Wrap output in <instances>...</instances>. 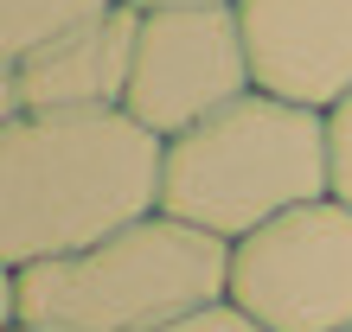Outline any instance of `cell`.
Masks as SVG:
<instances>
[{
    "label": "cell",
    "instance_id": "cell-3",
    "mask_svg": "<svg viewBox=\"0 0 352 332\" xmlns=\"http://www.w3.org/2000/svg\"><path fill=\"white\" fill-rule=\"evenodd\" d=\"M231 294V243L167 211L77 256L19 268V320L58 332H160Z\"/></svg>",
    "mask_w": 352,
    "mask_h": 332
},
{
    "label": "cell",
    "instance_id": "cell-14",
    "mask_svg": "<svg viewBox=\"0 0 352 332\" xmlns=\"http://www.w3.org/2000/svg\"><path fill=\"white\" fill-rule=\"evenodd\" d=\"M7 332H58V326H32V320H13Z\"/></svg>",
    "mask_w": 352,
    "mask_h": 332
},
{
    "label": "cell",
    "instance_id": "cell-10",
    "mask_svg": "<svg viewBox=\"0 0 352 332\" xmlns=\"http://www.w3.org/2000/svg\"><path fill=\"white\" fill-rule=\"evenodd\" d=\"M160 332H263L243 307H231V300H212V307H199V313H186V320H173V326H160Z\"/></svg>",
    "mask_w": 352,
    "mask_h": 332
},
{
    "label": "cell",
    "instance_id": "cell-12",
    "mask_svg": "<svg viewBox=\"0 0 352 332\" xmlns=\"http://www.w3.org/2000/svg\"><path fill=\"white\" fill-rule=\"evenodd\" d=\"M13 115H26V109H19V83H13V64H0V128H7Z\"/></svg>",
    "mask_w": 352,
    "mask_h": 332
},
{
    "label": "cell",
    "instance_id": "cell-1",
    "mask_svg": "<svg viewBox=\"0 0 352 332\" xmlns=\"http://www.w3.org/2000/svg\"><path fill=\"white\" fill-rule=\"evenodd\" d=\"M167 141L129 109L13 115L0 128V268H38L160 211Z\"/></svg>",
    "mask_w": 352,
    "mask_h": 332
},
{
    "label": "cell",
    "instance_id": "cell-5",
    "mask_svg": "<svg viewBox=\"0 0 352 332\" xmlns=\"http://www.w3.org/2000/svg\"><path fill=\"white\" fill-rule=\"evenodd\" d=\"M250 45H243L237 7H154L141 13L135 38V77H129V109L141 128L173 141L237 96H250Z\"/></svg>",
    "mask_w": 352,
    "mask_h": 332
},
{
    "label": "cell",
    "instance_id": "cell-13",
    "mask_svg": "<svg viewBox=\"0 0 352 332\" xmlns=\"http://www.w3.org/2000/svg\"><path fill=\"white\" fill-rule=\"evenodd\" d=\"M129 7L154 13V7H237V0H129Z\"/></svg>",
    "mask_w": 352,
    "mask_h": 332
},
{
    "label": "cell",
    "instance_id": "cell-8",
    "mask_svg": "<svg viewBox=\"0 0 352 332\" xmlns=\"http://www.w3.org/2000/svg\"><path fill=\"white\" fill-rule=\"evenodd\" d=\"M109 7H122V0H0V64H19L45 38L84 26Z\"/></svg>",
    "mask_w": 352,
    "mask_h": 332
},
{
    "label": "cell",
    "instance_id": "cell-7",
    "mask_svg": "<svg viewBox=\"0 0 352 332\" xmlns=\"http://www.w3.org/2000/svg\"><path fill=\"white\" fill-rule=\"evenodd\" d=\"M135 38H141V7H109L84 26L45 38L13 64L19 109L26 115H90V109H122L135 77Z\"/></svg>",
    "mask_w": 352,
    "mask_h": 332
},
{
    "label": "cell",
    "instance_id": "cell-9",
    "mask_svg": "<svg viewBox=\"0 0 352 332\" xmlns=\"http://www.w3.org/2000/svg\"><path fill=\"white\" fill-rule=\"evenodd\" d=\"M327 141H333V198L352 204V96L327 109Z\"/></svg>",
    "mask_w": 352,
    "mask_h": 332
},
{
    "label": "cell",
    "instance_id": "cell-4",
    "mask_svg": "<svg viewBox=\"0 0 352 332\" xmlns=\"http://www.w3.org/2000/svg\"><path fill=\"white\" fill-rule=\"evenodd\" d=\"M224 300L263 332H352V204L314 198L237 237Z\"/></svg>",
    "mask_w": 352,
    "mask_h": 332
},
{
    "label": "cell",
    "instance_id": "cell-11",
    "mask_svg": "<svg viewBox=\"0 0 352 332\" xmlns=\"http://www.w3.org/2000/svg\"><path fill=\"white\" fill-rule=\"evenodd\" d=\"M19 320V275L13 268H0V332Z\"/></svg>",
    "mask_w": 352,
    "mask_h": 332
},
{
    "label": "cell",
    "instance_id": "cell-2",
    "mask_svg": "<svg viewBox=\"0 0 352 332\" xmlns=\"http://www.w3.org/2000/svg\"><path fill=\"white\" fill-rule=\"evenodd\" d=\"M314 198H333L327 115L263 90L173 134L167 160H160V211L179 224H199L224 243L250 237L269 217Z\"/></svg>",
    "mask_w": 352,
    "mask_h": 332
},
{
    "label": "cell",
    "instance_id": "cell-6",
    "mask_svg": "<svg viewBox=\"0 0 352 332\" xmlns=\"http://www.w3.org/2000/svg\"><path fill=\"white\" fill-rule=\"evenodd\" d=\"M263 96L301 109H340L352 96V0H237Z\"/></svg>",
    "mask_w": 352,
    "mask_h": 332
}]
</instances>
